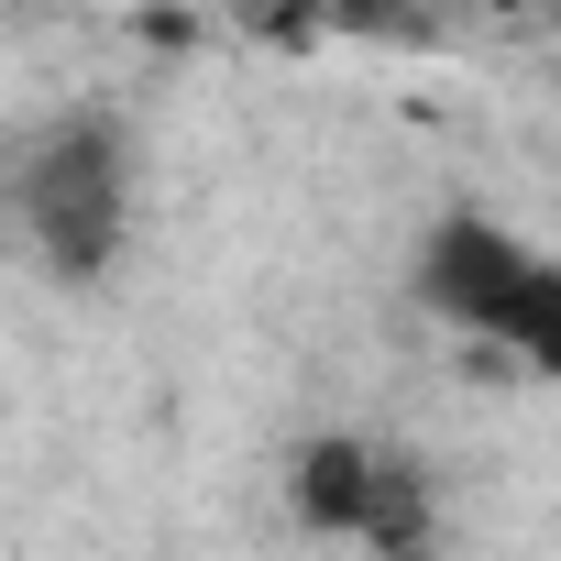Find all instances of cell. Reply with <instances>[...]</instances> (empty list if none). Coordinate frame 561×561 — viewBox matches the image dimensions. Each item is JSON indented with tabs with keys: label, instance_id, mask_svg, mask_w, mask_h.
<instances>
[{
	"label": "cell",
	"instance_id": "3957f363",
	"mask_svg": "<svg viewBox=\"0 0 561 561\" xmlns=\"http://www.w3.org/2000/svg\"><path fill=\"white\" fill-rule=\"evenodd\" d=\"M287 517L364 561H440V473L397 430H309L287 462Z\"/></svg>",
	"mask_w": 561,
	"mask_h": 561
},
{
	"label": "cell",
	"instance_id": "7a4b0ae2",
	"mask_svg": "<svg viewBox=\"0 0 561 561\" xmlns=\"http://www.w3.org/2000/svg\"><path fill=\"white\" fill-rule=\"evenodd\" d=\"M408 298H419L451 342L506 353L517 375H561V264H550L517 220L451 198V209L419 231V253H408Z\"/></svg>",
	"mask_w": 561,
	"mask_h": 561
},
{
	"label": "cell",
	"instance_id": "6da1fadb",
	"mask_svg": "<svg viewBox=\"0 0 561 561\" xmlns=\"http://www.w3.org/2000/svg\"><path fill=\"white\" fill-rule=\"evenodd\" d=\"M144 220V144L122 111H56L45 133H23L12 165V231L56 287H100L133 253Z\"/></svg>",
	"mask_w": 561,
	"mask_h": 561
}]
</instances>
